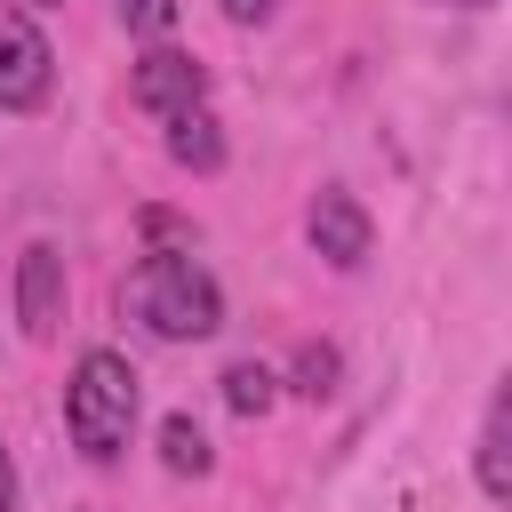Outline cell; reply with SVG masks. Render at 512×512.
Wrapping results in <instances>:
<instances>
[{
  "label": "cell",
  "instance_id": "3",
  "mask_svg": "<svg viewBox=\"0 0 512 512\" xmlns=\"http://www.w3.org/2000/svg\"><path fill=\"white\" fill-rule=\"evenodd\" d=\"M48 88H56V48H48V32H40L16 0H0V112H40Z\"/></svg>",
  "mask_w": 512,
  "mask_h": 512
},
{
  "label": "cell",
  "instance_id": "8",
  "mask_svg": "<svg viewBox=\"0 0 512 512\" xmlns=\"http://www.w3.org/2000/svg\"><path fill=\"white\" fill-rule=\"evenodd\" d=\"M160 128H168L160 144H168V160H176V168H192V176H216V168H224V128H216V112H208V104L168 112Z\"/></svg>",
  "mask_w": 512,
  "mask_h": 512
},
{
  "label": "cell",
  "instance_id": "12",
  "mask_svg": "<svg viewBox=\"0 0 512 512\" xmlns=\"http://www.w3.org/2000/svg\"><path fill=\"white\" fill-rule=\"evenodd\" d=\"M120 24L144 32V40H160V32L176 24V0H120Z\"/></svg>",
  "mask_w": 512,
  "mask_h": 512
},
{
  "label": "cell",
  "instance_id": "14",
  "mask_svg": "<svg viewBox=\"0 0 512 512\" xmlns=\"http://www.w3.org/2000/svg\"><path fill=\"white\" fill-rule=\"evenodd\" d=\"M0 512H16V456L0 448Z\"/></svg>",
  "mask_w": 512,
  "mask_h": 512
},
{
  "label": "cell",
  "instance_id": "10",
  "mask_svg": "<svg viewBox=\"0 0 512 512\" xmlns=\"http://www.w3.org/2000/svg\"><path fill=\"white\" fill-rule=\"evenodd\" d=\"M272 400H280V376H272L264 360H232V368H224V408H232V416H264Z\"/></svg>",
  "mask_w": 512,
  "mask_h": 512
},
{
  "label": "cell",
  "instance_id": "15",
  "mask_svg": "<svg viewBox=\"0 0 512 512\" xmlns=\"http://www.w3.org/2000/svg\"><path fill=\"white\" fill-rule=\"evenodd\" d=\"M456 8H488V0H456Z\"/></svg>",
  "mask_w": 512,
  "mask_h": 512
},
{
  "label": "cell",
  "instance_id": "1",
  "mask_svg": "<svg viewBox=\"0 0 512 512\" xmlns=\"http://www.w3.org/2000/svg\"><path fill=\"white\" fill-rule=\"evenodd\" d=\"M120 296L160 344H200V336L224 328V288L192 248H144V264L128 272Z\"/></svg>",
  "mask_w": 512,
  "mask_h": 512
},
{
  "label": "cell",
  "instance_id": "11",
  "mask_svg": "<svg viewBox=\"0 0 512 512\" xmlns=\"http://www.w3.org/2000/svg\"><path fill=\"white\" fill-rule=\"evenodd\" d=\"M336 376H344L336 344H304V352H296V392H304V400H328V392H336Z\"/></svg>",
  "mask_w": 512,
  "mask_h": 512
},
{
  "label": "cell",
  "instance_id": "4",
  "mask_svg": "<svg viewBox=\"0 0 512 512\" xmlns=\"http://www.w3.org/2000/svg\"><path fill=\"white\" fill-rule=\"evenodd\" d=\"M128 96H136V112H152V120L192 112V104H208V64L184 56V48H144L136 72H128Z\"/></svg>",
  "mask_w": 512,
  "mask_h": 512
},
{
  "label": "cell",
  "instance_id": "9",
  "mask_svg": "<svg viewBox=\"0 0 512 512\" xmlns=\"http://www.w3.org/2000/svg\"><path fill=\"white\" fill-rule=\"evenodd\" d=\"M160 464L176 472V480H200L208 464H216V448H208V432L176 408V416H160Z\"/></svg>",
  "mask_w": 512,
  "mask_h": 512
},
{
  "label": "cell",
  "instance_id": "6",
  "mask_svg": "<svg viewBox=\"0 0 512 512\" xmlns=\"http://www.w3.org/2000/svg\"><path fill=\"white\" fill-rule=\"evenodd\" d=\"M304 232H312V248H320L336 272H360V264H368V248H376V224H368V208H360L344 184L312 192V208H304Z\"/></svg>",
  "mask_w": 512,
  "mask_h": 512
},
{
  "label": "cell",
  "instance_id": "2",
  "mask_svg": "<svg viewBox=\"0 0 512 512\" xmlns=\"http://www.w3.org/2000/svg\"><path fill=\"white\" fill-rule=\"evenodd\" d=\"M64 432L88 464H112L136 432V368L112 352V344H88L72 360V384H64Z\"/></svg>",
  "mask_w": 512,
  "mask_h": 512
},
{
  "label": "cell",
  "instance_id": "5",
  "mask_svg": "<svg viewBox=\"0 0 512 512\" xmlns=\"http://www.w3.org/2000/svg\"><path fill=\"white\" fill-rule=\"evenodd\" d=\"M64 296H72L64 248H56V240H32V248L16 256V320H24L32 344H48V336L64 328Z\"/></svg>",
  "mask_w": 512,
  "mask_h": 512
},
{
  "label": "cell",
  "instance_id": "16",
  "mask_svg": "<svg viewBox=\"0 0 512 512\" xmlns=\"http://www.w3.org/2000/svg\"><path fill=\"white\" fill-rule=\"evenodd\" d=\"M40 8H64V0H40Z\"/></svg>",
  "mask_w": 512,
  "mask_h": 512
},
{
  "label": "cell",
  "instance_id": "7",
  "mask_svg": "<svg viewBox=\"0 0 512 512\" xmlns=\"http://www.w3.org/2000/svg\"><path fill=\"white\" fill-rule=\"evenodd\" d=\"M472 472H480V496H488V504H504V496H512V392H504V384L488 392V416H480Z\"/></svg>",
  "mask_w": 512,
  "mask_h": 512
},
{
  "label": "cell",
  "instance_id": "13",
  "mask_svg": "<svg viewBox=\"0 0 512 512\" xmlns=\"http://www.w3.org/2000/svg\"><path fill=\"white\" fill-rule=\"evenodd\" d=\"M216 8H224L232 24H272V16H280V0H216Z\"/></svg>",
  "mask_w": 512,
  "mask_h": 512
}]
</instances>
